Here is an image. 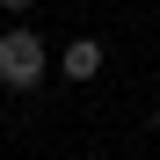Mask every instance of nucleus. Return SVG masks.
I'll return each mask as SVG.
<instances>
[{
  "label": "nucleus",
  "instance_id": "1",
  "mask_svg": "<svg viewBox=\"0 0 160 160\" xmlns=\"http://www.w3.org/2000/svg\"><path fill=\"white\" fill-rule=\"evenodd\" d=\"M0 80H8V88H37L44 80V44L29 29H8L0 37Z\"/></svg>",
  "mask_w": 160,
  "mask_h": 160
},
{
  "label": "nucleus",
  "instance_id": "2",
  "mask_svg": "<svg viewBox=\"0 0 160 160\" xmlns=\"http://www.w3.org/2000/svg\"><path fill=\"white\" fill-rule=\"evenodd\" d=\"M58 66H66V80H95V73H102V44H95V37H73V44L58 51Z\"/></svg>",
  "mask_w": 160,
  "mask_h": 160
},
{
  "label": "nucleus",
  "instance_id": "3",
  "mask_svg": "<svg viewBox=\"0 0 160 160\" xmlns=\"http://www.w3.org/2000/svg\"><path fill=\"white\" fill-rule=\"evenodd\" d=\"M0 8H29V0H0Z\"/></svg>",
  "mask_w": 160,
  "mask_h": 160
}]
</instances>
